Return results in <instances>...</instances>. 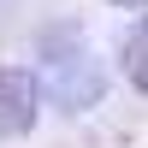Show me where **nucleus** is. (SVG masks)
<instances>
[{
    "instance_id": "f257e3e1",
    "label": "nucleus",
    "mask_w": 148,
    "mask_h": 148,
    "mask_svg": "<svg viewBox=\"0 0 148 148\" xmlns=\"http://www.w3.org/2000/svg\"><path fill=\"white\" fill-rule=\"evenodd\" d=\"M47 95H53V107H65V113H89L95 101H101L107 77H101V59L89 53L83 42H53L47 47Z\"/></svg>"
},
{
    "instance_id": "f03ea898",
    "label": "nucleus",
    "mask_w": 148,
    "mask_h": 148,
    "mask_svg": "<svg viewBox=\"0 0 148 148\" xmlns=\"http://www.w3.org/2000/svg\"><path fill=\"white\" fill-rule=\"evenodd\" d=\"M36 83H30V71H18V65H6L0 71V136H24V130L36 125Z\"/></svg>"
},
{
    "instance_id": "7ed1b4c3",
    "label": "nucleus",
    "mask_w": 148,
    "mask_h": 148,
    "mask_svg": "<svg viewBox=\"0 0 148 148\" xmlns=\"http://www.w3.org/2000/svg\"><path fill=\"white\" fill-rule=\"evenodd\" d=\"M125 77L136 83V89H148V18L125 36Z\"/></svg>"
},
{
    "instance_id": "20e7f679",
    "label": "nucleus",
    "mask_w": 148,
    "mask_h": 148,
    "mask_svg": "<svg viewBox=\"0 0 148 148\" xmlns=\"http://www.w3.org/2000/svg\"><path fill=\"white\" fill-rule=\"evenodd\" d=\"M113 6H136V0H113Z\"/></svg>"
}]
</instances>
